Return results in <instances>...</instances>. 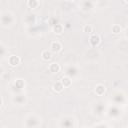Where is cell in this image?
Returning a JSON list of instances; mask_svg holds the SVG:
<instances>
[{
  "instance_id": "cell-21",
  "label": "cell",
  "mask_w": 128,
  "mask_h": 128,
  "mask_svg": "<svg viewBox=\"0 0 128 128\" xmlns=\"http://www.w3.org/2000/svg\"><path fill=\"white\" fill-rule=\"evenodd\" d=\"M112 32L114 34H120L122 32V27L120 25H118V24H114L112 26Z\"/></svg>"
},
{
  "instance_id": "cell-17",
  "label": "cell",
  "mask_w": 128,
  "mask_h": 128,
  "mask_svg": "<svg viewBox=\"0 0 128 128\" xmlns=\"http://www.w3.org/2000/svg\"><path fill=\"white\" fill-rule=\"evenodd\" d=\"M41 57H42L43 60H45V61H49V60L52 59V52H51L50 50L45 49V50H43V51L41 52Z\"/></svg>"
},
{
  "instance_id": "cell-26",
  "label": "cell",
  "mask_w": 128,
  "mask_h": 128,
  "mask_svg": "<svg viewBox=\"0 0 128 128\" xmlns=\"http://www.w3.org/2000/svg\"><path fill=\"white\" fill-rule=\"evenodd\" d=\"M2 72H3V68H2L1 66H0V75L2 74Z\"/></svg>"
},
{
  "instance_id": "cell-23",
  "label": "cell",
  "mask_w": 128,
  "mask_h": 128,
  "mask_svg": "<svg viewBox=\"0 0 128 128\" xmlns=\"http://www.w3.org/2000/svg\"><path fill=\"white\" fill-rule=\"evenodd\" d=\"M103 110H104V107H103V105L101 104V103H98V104H96V106H95V113L96 114H102V112H103Z\"/></svg>"
},
{
  "instance_id": "cell-2",
  "label": "cell",
  "mask_w": 128,
  "mask_h": 128,
  "mask_svg": "<svg viewBox=\"0 0 128 128\" xmlns=\"http://www.w3.org/2000/svg\"><path fill=\"white\" fill-rule=\"evenodd\" d=\"M14 21H15V18L13 16V14L8 11L3 12L0 16V22L3 26H10L14 23Z\"/></svg>"
},
{
  "instance_id": "cell-16",
  "label": "cell",
  "mask_w": 128,
  "mask_h": 128,
  "mask_svg": "<svg viewBox=\"0 0 128 128\" xmlns=\"http://www.w3.org/2000/svg\"><path fill=\"white\" fill-rule=\"evenodd\" d=\"M25 86V82L23 79H16L13 83V88L18 89V90H22Z\"/></svg>"
},
{
  "instance_id": "cell-19",
  "label": "cell",
  "mask_w": 128,
  "mask_h": 128,
  "mask_svg": "<svg viewBox=\"0 0 128 128\" xmlns=\"http://www.w3.org/2000/svg\"><path fill=\"white\" fill-rule=\"evenodd\" d=\"M26 4L30 9H35L40 5V2L38 0H28L26 2Z\"/></svg>"
},
{
  "instance_id": "cell-27",
  "label": "cell",
  "mask_w": 128,
  "mask_h": 128,
  "mask_svg": "<svg viewBox=\"0 0 128 128\" xmlns=\"http://www.w3.org/2000/svg\"><path fill=\"white\" fill-rule=\"evenodd\" d=\"M97 128H106V127H104V126H101V127H97Z\"/></svg>"
},
{
  "instance_id": "cell-18",
  "label": "cell",
  "mask_w": 128,
  "mask_h": 128,
  "mask_svg": "<svg viewBox=\"0 0 128 128\" xmlns=\"http://www.w3.org/2000/svg\"><path fill=\"white\" fill-rule=\"evenodd\" d=\"M52 89H53V91H55L56 93H60V92H62V91H63L64 86L62 85V83H61L60 81H56V82L53 84Z\"/></svg>"
},
{
  "instance_id": "cell-6",
  "label": "cell",
  "mask_w": 128,
  "mask_h": 128,
  "mask_svg": "<svg viewBox=\"0 0 128 128\" xmlns=\"http://www.w3.org/2000/svg\"><path fill=\"white\" fill-rule=\"evenodd\" d=\"M12 101H13V103H15V104L23 105V104H25V102H26V96H25L24 94H22V93H18V94H16L15 96H13Z\"/></svg>"
},
{
  "instance_id": "cell-20",
  "label": "cell",
  "mask_w": 128,
  "mask_h": 128,
  "mask_svg": "<svg viewBox=\"0 0 128 128\" xmlns=\"http://www.w3.org/2000/svg\"><path fill=\"white\" fill-rule=\"evenodd\" d=\"M60 82L62 83V85H63L64 88H65V87H69V86L71 85L72 80H71V78H69V77H67V76H63V77L60 79Z\"/></svg>"
},
{
  "instance_id": "cell-28",
  "label": "cell",
  "mask_w": 128,
  "mask_h": 128,
  "mask_svg": "<svg viewBox=\"0 0 128 128\" xmlns=\"http://www.w3.org/2000/svg\"><path fill=\"white\" fill-rule=\"evenodd\" d=\"M83 128H89V127H83Z\"/></svg>"
},
{
  "instance_id": "cell-3",
  "label": "cell",
  "mask_w": 128,
  "mask_h": 128,
  "mask_svg": "<svg viewBox=\"0 0 128 128\" xmlns=\"http://www.w3.org/2000/svg\"><path fill=\"white\" fill-rule=\"evenodd\" d=\"M78 72H79V70H78V68L76 66L70 65V66L66 67V69H65V74H66L65 76H67L69 78H73V77L78 75Z\"/></svg>"
},
{
  "instance_id": "cell-11",
  "label": "cell",
  "mask_w": 128,
  "mask_h": 128,
  "mask_svg": "<svg viewBox=\"0 0 128 128\" xmlns=\"http://www.w3.org/2000/svg\"><path fill=\"white\" fill-rule=\"evenodd\" d=\"M94 92H95V94L98 95V96L104 95L105 92H106V87H105V85H103V84H97L96 87H95V89H94Z\"/></svg>"
},
{
  "instance_id": "cell-14",
  "label": "cell",
  "mask_w": 128,
  "mask_h": 128,
  "mask_svg": "<svg viewBox=\"0 0 128 128\" xmlns=\"http://www.w3.org/2000/svg\"><path fill=\"white\" fill-rule=\"evenodd\" d=\"M52 30H53V32L55 33V34H57V35H61L62 33H63V31H64V26L61 24V23H57V24H55L53 27H52Z\"/></svg>"
},
{
  "instance_id": "cell-8",
  "label": "cell",
  "mask_w": 128,
  "mask_h": 128,
  "mask_svg": "<svg viewBox=\"0 0 128 128\" xmlns=\"http://www.w3.org/2000/svg\"><path fill=\"white\" fill-rule=\"evenodd\" d=\"M8 62L10 64V66L15 67V66H18L21 63V58L17 55H10L8 57Z\"/></svg>"
},
{
  "instance_id": "cell-24",
  "label": "cell",
  "mask_w": 128,
  "mask_h": 128,
  "mask_svg": "<svg viewBox=\"0 0 128 128\" xmlns=\"http://www.w3.org/2000/svg\"><path fill=\"white\" fill-rule=\"evenodd\" d=\"M5 54H6V48L3 44L0 43V58H3L5 56Z\"/></svg>"
},
{
  "instance_id": "cell-15",
  "label": "cell",
  "mask_w": 128,
  "mask_h": 128,
  "mask_svg": "<svg viewBox=\"0 0 128 128\" xmlns=\"http://www.w3.org/2000/svg\"><path fill=\"white\" fill-rule=\"evenodd\" d=\"M108 114H109L110 117H118V116L120 115V110H119L118 107H116V106H112V107L109 108V110H108Z\"/></svg>"
},
{
  "instance_id": "cell-5",
  "label": "cell",
  "mask_w": 128,
  "mask_h": 128,
  "mask_svg": "<svg viewBox=\"0 0 128 128\" xmlns=\"http://www.w3.org/2000/svg\"><path fill=\"white\" fill-rule=\"evenodd\" d=\"M23 21H24L25 24H27L29 26H32V25H34L36 23V15L33 14V13H27L25 15Z\"/></svg>"
},
{
  "instance_id": "cell-22",
  "label": "cell",
  "mask_w": 128,
  "mask_h": 128,
  "mask_svg": "<svg viewBox=\"0 0 128 128\" xmlns=\"http://www.w3.org/2000/svg\"><path fill=\"white\" fill-rule=\"evenodd\" d=\"M83 32L88 33V34H91V33L93 32V26H92L91 24H86V25H84V27H83Z\"/></svg>"
},
{
  "instance_id": "cell-4",
  "label": "cell",
  "mask_w": 128,
  "mask_h": 128,
  "mask_svg": "<svg viewBox=\"0 0 128 128\" xmlns=\"http://www.w3.org/2000/svg\"><path fill=\"white\" fill-rule=\"evenodd\" d=\"M60 125L62 128H73L74 119L72 117H65L60 121Z\"/></svg>"
},
{
  "instance_id": "cell-12",
  "label": "cell",
  "mask_w": 128,
  "mask_h": 128,
  "mask_svg": "<svg viewBox=\"0 0 128 128\" xmlns=\"http://www.w3.org/2000/svg\"><path fill=\"white\" fill-rule=\"evenodd\" d=\"M113 100H114L115 103L120 104L122 102H125V96L122 93H120V92H116L113 95Z\"/></svg>"
},
{
  "instance_id": "cell-25",
  "label": "cell",
  "mask_w": 128,
  "mask_h": 128,
  "mask_svg": "<svg viewBox=\"0 0 128 128\" xmlns=\"http://www.w3.org/2000/svg\"><path fill=\"white\" fill-rule=\"evenodd\" d=\"M2 104H3V100H2V98L0 97V107L2 106Z\"/></svg>"
},
{
  "instance_id": "cell-10",
  "label": "cell",
  "mask_w": 128,
  "mask_h": 128,
  "mask_svg": "<svg viewBox=\"0 0 128 128\" xmlns=\"http://www.w3.org/2000/svg\"><path fill=\"white\" fill-rule=\"evenodd\" d=\"M48 70H49L51 73L56 74V73L60 72V70H61V66H60V64H59V63L53 62V63H51V64L48 66Z\"/></svg>"
},
{
  "instance_id": "cell-9",
  "label": "cell",
  "mask_w": 128,
  "mask_h": 128,
  "mask_svg": "<svg viewBox=\"0 0 128 128\" xmlns=\"http://www.w3.org/2000/svg\"><path fill=\"white\" fill-rule=\"evenodd\" d=\"M62 50V44L59 41H52L50 44V51L53 53H58Z\"/></svg>"
},
{
  "instance_id": "cell-13",
  "label": "cell",
  "mask_w": 128,
  "mask_h": 128,
  "mask_svg": "<svg viewBox=\"0 0 128 128\" xmlns=\"http://www.w3.org/2000/svg\"><path fill=\"white\" fill-rule=\"evenodd\" d=\"M94 7V2L91 1H83L81 2V8L84 11H89Z\"/></svg>"
},
{
  "instance_id": "cell-7",
  "label": "cell",
  "mask_w": 128,
  "mask_h": 128,
  "mask_svg": "<svg viewBox=\"0 0 128 128\" xmlns=\"http://www.w3.org/2000/svg\"><path fill=\"white\" fill-rule=\"evenodd\" d=\"M101 42V38L98 34H92L90 37H89V43L92 47H96L100 44Z\"/></svg>"
},
{
  "instance_id": "cell-1",
  "label": "cell",
  "mask_w": 128,
  "mask_h": 128,
  "mask_svg": "<svg viewBox=\"0 0 128 128\" xmlns=\"http://www.w3.org/2000/svg\"><path fill=\"white\" fill-rule=\"evenodd\" d=\"M41 123L40 117H38L35 114H30L25 118L24 126L26 128H37Z\"/></svg>"
}]
</instances>
